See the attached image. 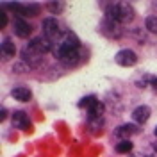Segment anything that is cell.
<instances>
[{"mask_svg": "<svg viewBox=\"0 0 157 157\" xmlns=\"http://www.w3.org/2000/svg\"><path fill=\"white\" fill-rule=\"evenodd\" d=\"M78 48H80V41H78L77 34L71 32V30H63L59 39L54 43V50L52 52L64 64H77Z\"/></svg>", "mask_w": 157, "mask_h": 157, "instance_id": "cell-1", "label": "cell"}, {"mask_svg": "<svg viewBox=\"0 0 157 157\" xmlns=\"http://www.w3.org/2000/svg\"><path fill=\"white\" fill-rule=\"evenodd\" d=\"M105 18L113 20L116 23H128L134 18V9L128 2H113L105 9Z\"/></svg>", "mask_w": 157, "mask_h": 157, "instance_id": "cell-2", "label": "cell"}, {"mask_svg": "<svg viewBox=\"0 0 157 157\" xmlns=\"http://www.w3.org/2000/svg\"><path fill=\"white\" fill-rule=\"evenodd\" d=\"M2 9L6 11H13L16 13L20 18L21 16H36L41 9L39 4H18V2H7V4H2Z\"/></svg>", "mask_w": 157, "mask_h": 157, "instance_id": "cell-3", "label": "cell"}, {"mask_svg": "<svg viewBox=\"0 0 157 157\" xmlns=\"http://www.w3.org/2000/svg\"><path fill=\"white\" fill-rule=\"evenodd\" d=\"M30 54H34V56H43V54H47V52H50V50H54V43L52 41H48V39L45 38H34L30 39V43L27 45V48Z\"/></svg>", "mask_w": 157, "mask_h": 157, "instance_id": "cell-4", "label": "cell"}, {"mask_svg": "<svg viewBox=\"0 0 157 157\" xmlns=\"http://www.w3.org/2000/svg\"><path fill=\"white\" fill-rule=\"evenodd\" d=\"M43 34H45V38L48 39V41L56 43V41L59 39V36L63 34V30H61V27H59L57 20L52 18V16L43 20Z\"/></svg>", "mask_w": 157, "mask_h": 157, "instance_id": "cell-5", "label": "cell"}, {"mask_svg": "<svg viewBox=\"0 0 157 157\" xmlns=\"http://www.w3.org/2000/svg\"><path fill=\"white\" fill-rule=\"evenodd\" d=\"M114 61H116L120 66H125V68H128V66H134V64L137 63V56L132 52V50L123 48V50H120V52L116 54Z\"/></svg>", "mask_w": 157, "mask_h": 157, "instance_id": "cell-6", "label": "cell"}, {"mask_svg": "<svg viewBox=\"0 0 157 157\" xmlns=\"http://www.w3.org/2000/svg\"><path fill=\"white\" fill-rule=\"evenodd\" d=\"M100 27H102V34H105L107 38L116 39V38H120V36L123 34L121 29H120V23H116V21H113V20H109V18L104 20Z\"/></svg>", "mask_w": 157, "mask_h": 157, "instance_id": "cell-7", "label": "cell"}, {"mask_svg": "<svg viewBox=\"0 0 157 157\" xmlns=\"http://www.w3.org/2000/svg\"><path fill=\"white\" fill-rule=\"evenodd\" d=\"M137 132H139V128H137L136 123H123V125H120V127L114 128V136H116L120 141L128 139L130 136H134Z\"/></svg>", "mask_w": 157, "mask_h": 157, "instance_id": "cell-8", "label": "cell"}, {"mask_svg": "<svg viewBox=\"0 0 157 157\" xmlns=\"http://www.w3.org/2000/svg\"><path fill=\"white\" fill-rule=\"evenodd\" d=\"M13 27H14V34H16V36H20L21 39L29 38L30 34H32V25H30V23H27L25 20H21V18L14 20Z\"/></svg>", "mask_w": 157, "mask_h": 157, "instance_id": "cell-9", "label": "cell"}, {"mask_svg": "<svg viewBox=\"0 0 157 157\" xmlns=\"http://www.w3.org/2000/svg\"><path fill=\"white\" fill-rule=\"evenodd\" d=\"M150 114H152V111H150L148 105H139V107H136L132 111V120H134L136 125H143V123L148 121Z\"/></svg>", "mask_w": 157, "mask_h": 157, "instance_id": "cell-10", "label": "cell"}, {"mask_svg": "<svg viewBox=\"0 0 157 157\" xmlns=\"http://www.w3.org/2000/svg\"><path fill=\"white\" fill-rule=\"evenodd\" d=\"M11 97L14 98V100H18V102H30L32 91L27 86H16V88H13V91H11Z\"/></svg>", "mask_w": 157, "mask_h": 157, "instance_id": "cell-11", "label": "cell"}, {"mask_svg": "<svg viewBox=\"0 0 157 157\" xmlns=\"http://www.w3.org/2000/svg\"><path fill=\"white\" fill-rule=\"evenodd\" d=\"M13 127L14 128H30L29 114L23 113V111H16L13 114Z\"/></svg>", "mask_w": 157, "mask_h": 157, "instance_id": "cell-12", "label": "cell"}, {"mask_svg": "<svg viewBox=\"0 0 157 157\" xmlns=\"http://www.w3.org/2000/svg\"><path fill=\"white\" fill-rule=\"evenodd\" d=\"M0 48H2V57H6V59L13 57V56L16 54V47H14V43H13L9 38L2 39V45H0Z\"/></svg>", "mask_w": 157, "mask_h": 157, "instance_id": "cell-13", "label": "cell"}, {"mask_svg": "<svg viewBox=\"0 0 157 157\" xmlns=\"http://www.w3.org/2000/svg\"><path fill=\"white\" fill-rule=\"evenodd\" d=\"M47 9L50 11V14H61L63 11H64V2H61V0H52L47 4Z\"/></svg>", "mask_w": 157, "mask_h": 157, "instance_id": "cell-14", "label": "cell"}, {"mask_svg": "<svg viewBox=\"0 0 157 157\" xmlns=\"http://www.w3.org/2000/svg\"><path fill=\"white\" fill-rule=\"evenodd\" d=\"M97 104H98L97 97H84L82 100H80V102H78V107L89 111V109L93 107V105H97Z\"/></svg>", "mask_w": 157, "mask_h": 157, "instance_id": "cell-15", "label": "cell"}, {"mask_svg": "<svg viewBox=\"0 0 157 157\" xmlns=\"http://www.w3.org/2000/svg\"><path fill=\"white\" fill-rule=\"evenodd\" d=\"M118 154H128L130 150H132V143L128 141V139H123V141H118L116 147H114Z\"/></svg>", "mask_w": 157, "mask_h": 157, "instance_id": "cell-16", "label": "cell"}, {"mask_svg": "<svg viewBox=\"0 0 157 157\" xmlns=\"http://www.w3.org/2000/svg\"><path fill=\"white\" fill-rule=\"evenodd\" d=\"M145 25H147L148 32L157 34V16H148V18L145 20Z\"/></svg>", "mask_w": 157, "mask_h": 157, "instance_id": "cell-17", "label": "cell"}, {"mask_svg": "<svg viewBox=\"0 0 157 157\" xmlns=\"http://www.w3.org/2000/svg\"><path fill=\"white\" fill-rule=\"evenodd\" d=\"M148 86L154 89V93H157V77H154V75H148Z\"/></svg>", "mask_w": 157, "mask_h": 157, "instance_id": "cell-18", "label": "cell"}, {"mask_svg": "<svg viewBox=\"0 0 157 157\" xmlns=\"http://www.w3.org/2000/svg\"><path fill=\"white\" fill-rule=\"evenodd\" d=\"M6 25H7V14H6V11H2L0 13V27L4 29Z\"/></svg>", "mask_w": 157, "mask_h": 157, "instance_id": "cell-19", "label": "cell"}, {"mask_svg": "<svg viewBox=\"0 0 157 157\" xmlns=\"http://www.w3.org/2000/svg\"><path fill=\"white\" fill-rule=\"evenodd\" d=\"M6 116H7V109L2 107V109H0V120L4 121V120H6Z\"/></svg>", "mask_w": 157, "mask_h": 157, "instance_id": "cell-20", "label": "cell"}, {"mask_svg": "<svg viewBox=\"0 0 157 157\" xmlns=\"http://www.w3.org/2000/svg\"><path fill=\"white\" fill-rule=\"evenodd\" d=\"M155 136H157V127H155Z\"/></svg>", "mask_w": 157, "mask_h": 157, "instance_id": "cell-21", "label": "cell"}]
</instances>
